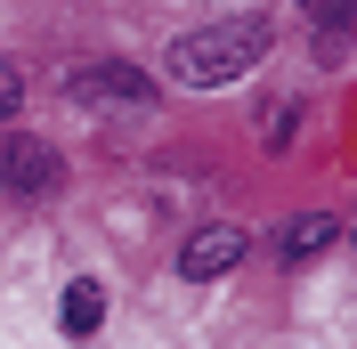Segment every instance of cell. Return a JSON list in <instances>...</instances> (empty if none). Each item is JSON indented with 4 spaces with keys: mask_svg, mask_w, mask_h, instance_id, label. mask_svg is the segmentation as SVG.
I'll return each instance as SVG.
<instances>
[{
    "mask_svg": "<svg viewBox=\"0 0 357 349\" xmlns=\"http://www.w3.org/2000/svg\"><path fill=\"white\" fill-rule=\"evenodd\" d=\"M260 57H268V24L260 17H227V24H203V33H178V41H171V73L187 89L244 82Z\"/></svg>",
    "mask_w": 357,
    "mask_h": 349,
    "instance_id": "obj_1",
    "label": "cell"
},
{
    "mask_svg": "<svg viewBox=\"0 0 357 349\" xmlns=\"http://www.w3.org/2000/svg\"><path fill=\"white\" fill-rule=\"evenodd\" d=\"M66 179V163L49 154V138H0V187L8 195H49Z\"/></svg>",
    "mask_w": 357,
    "mask_h": 349,
    "instance_id": "obj_2",
    "label": "cell"
},
{
    "mask_svg": "<svg viewBox=\"0 0 357 349\" xmlns=\"http://www.w3.org/2000/svg\"><path fill=\"white\" fill-rule=\"evenodd\" d=\"M227 268H244V228H203V236L178 244V276L211 284V276H227Z\"/></svg>",
    "mask_w": 357,
    "mask_h": 349,
    "instance_id": "obj_3",
    "label": "cell"
},
{
    "mask_svg": "<svg viewBox=\"0 0 357 349\" xmlns=\"http://www.w3.org/2000/svg\"><path fill=\"white\" fill-rule=\"evenodd\" d=\"M73 98H82V106H146L155 82H146L138 66H82L73 73Z\"/></svg>",
    "mask_w": 357,
    "mask_h": 349,
    "instance_id": "obj_4",
    "label": "cell"
},
{
    "mask_svg": "<svg viewBox=\"0 0 357 349\" xmlns=\"http://www.w3.org/2000/svg\"><path fill=\"white\" fill-rule=\"evenodd\" d=\"M98 317H106V292H98V276L66 284V333H73V341H89V333H98Z\"/></svg>",
    "mask_w": 357,
    "mask_h": 349,
    "instance_id": "obj_5",
    "label": "cell"
},
{
    "mask_svg": "<svg viewBox=\"0 0 357 349\" xmlns=\"http://www.w3.org/2000/svg\"><path fill=\"white\" fill-rule=\"evenodd\" d=\"M325 244H333V219H292V228H284V260H309V252H325Z\"/></svg>",
    "mask_w": 357,
    "mask_h": 349,
    "instance_id": "obj_6",
    "label": "cell"
},
{
    "mask_svg": "<svg viewBox=\"0 0 357 349\" xmlns=\"http://www.w3.org/2000/svg\"><path fill=\"white\" fill-rule=\"evenodd\" d=\"M309 17L325 24V33H349V17H357V0H309Z\"/></svg>",
    "mask_w": 357,
    "mask_h": 349,
    "instance_id": "obj_7",
    "label": "cell"
},
{
    "mask_svg": "<svg viewBox=\"0 0 357 349\" xmlns=\"http://www.w3.org/2000/svg\"><path fill=\"white\" fill-rule=\"evenodd\" d=\"M17 106H24V73L8 66V57H0V122H8V114H17Z\"/></svg>",
    "mask_w": 357,
    "mask_h": 349,
    "instance_id": "obj_8",
    "label": "cell"
}]
</instances>
